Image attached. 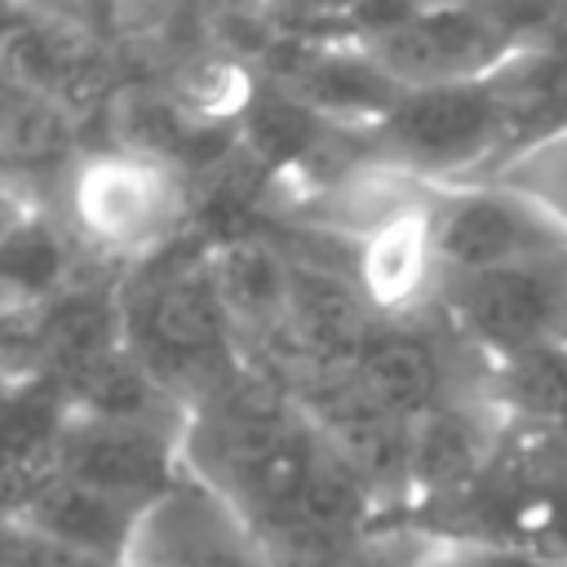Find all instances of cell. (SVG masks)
<instances>
[{"instance_id":"cell-1","label":"cell","mask_w":567,"mask_h":567,"mask_svg":"<svg viewBox=\"0 0 567 567\" xmlns=\"http://www.w3.org/2000/svg\"><path fill=\"white\" fill-rule=\"evenodd\" d=\"M49 213L84 261L128 275L195 235V182L146 155L89 146L53 182Z\"/></svg>"},{"instance_id":"cell-2","label":"cell","mask_w":567,"mask_h":567,"mask_svg":"<svg viewBox=\"0 0 567 567\" xmlns=\"http://www.w3.org/2000/svg\"><path fill=\"white\" fill-rule=\"evenodd\" d=\"M120 297L128 350L151 363L186 408L208 399L239 368L235 323L213 284L204 235L128 270Z\"/></svg>"},{"instance_id":"cell-3","label":"cell","mask_w":567,"mask_h":567,"mask_svg":"<svg viewBox=\"0 0 567 567\" xmlns=\"http://www.w3.org/2000/svg\"><path fill=\"white\" fill-rule=\"evenodd\" d=\"M540 22L545 13L518 18L478 4H439V9L408 4L381 13L354 9V40L394 84L416 93V89L492 80L536 40Z\"/></svg>"},{"instance_id":"cell-4","label":"cell","mask_w":567,"mask_h":567,"mask_svg":"<svg viewBox=\"0 0 567 567\" xmlns=\"http://www.w3.org/2000/svg\"><path fill=\"white\" fill-rule=\"evenodd\" d=\"M514 146H518V124L496 80L416 89L372 133V151L408 164L439 190L483 182L492 164Z\"/></svg>"},{"instance_id":"cell-5","label":"cell","mask_w":567,"mask_h":567,"mask_svg":"<svg viewBox=\"0 0 567 567\" xmlns=\"http://www.w3.org/2000/svg\"><path fill=\"white\" fill-rule=\"evenodd\" d=\"M425 319L474 363H501L567 337V257L478 275H443Z\"/></svg>"},{"instance_id":"cell-6","label":"cell","mask_w":567,"mask_h":567,"mask_svg":"<svg viewBox=\"0 0 567 567\" xmlns=\"http://www.w3.org/2000/svg\"><path fill=\"white\" fill-rule=\"evenodd\" d=\"M257 75L284 97H292L301 111L323 120L328 128L359 133V137H372L408 97V89L394 84L354 35L323 40V44L279 40L257 66Z\"/></svg>"},{"instance_id":"cell-7","label":"cell","mask_w":567,"mask_h":567,"mask_svg":"<svg viewBox=\"0 0 567 567\" xmlns=\"http://www.w3.org/2000/svg\"><path fill=\"white\" fill-rule=\"evenodd\" d=\"M120 567H275L248 518L208 483L182 474L151 501L124 545Z\"/></svg>"},{"instance_id":"cell-8","label":"cell","mask_w":567,"mask_h":567,"mask_svg":"<svg viewBox=\"0 0 567 567\" xmlns=\"http://www.w3.org/2000/svg\"><path fill=\"white\" fill-rule=\"evenodd\" d=\"M434 248L443 275H478L567 257V239L540 213L487 182L443 190L434 213Z\"/></svg>"},{"instance_id":"cell-9","label":"cell","mask_w":567,"mask_h":567,"mask_svg":"<svg viewBox=\"0 0 567 567\" xmlns=\"http://www.w3.org/2000/svg\"><path fill=\"white\" fill-rule=\"evenodd\" d=\"M53 474L115 496L124 505L146 509L159 501L182 474V434L159 425H115V421H84L66 412Z\"/></svg>"},{"instance_id":"cell-10","label":"cell","mask_w":567,"mask_h":567,"mask_svg":"<svg viewBox=\"0 0 567 567\" xmlns=\"http://www.w3.org/2000/svg\"><path fill=\"white\" fill-rule=\"evenodd\" d=\"M461 359L465 354L430 319L381 323L346 381L377 412H385L403 425H416L474 381V372H465Z\"/></svg>"},{"instance_id":"cell-11","label":"cell","mask_w":567,"mask_h":567,"mask_svg":"<svg viewBox=\"0 0 567 567\" xmlns=\"http://www.w3.org/2000/svg\"><path fill=\"white\" fill-rule=\"evenodd\" d=\"M97 128L106 137L97 146H115V151L168 164L182 177H190L195 186L204 177H213L239 151V128H217V124L195 120L155 80H124L106 97V106L97 115Z\"/></svg>"},{"instance_id":"cell-12","label":"cell","mask_w":567,"mask_h":567,"mask_svg":"<svg viewBox=\"0 0 567 567\" xmlns=\"http://www.w3.org/2000/svg\"><path fill=\"white\" fill-rule=\"evenodd\" d=\"M208 270L235 323L239 354L252 359L270 350L288 323V297H292L288 244L270 235L266 226L248 235H230V239H208Z\"/></svg>"},{"instance_id":"cell-13","label":"cell","mask_w":567,"mask_h":567,"mask_svg":"<svg viewBox=\"0 0 567 567\" xmlns=\"http://www.w3.org/2000/svg\"><path fill=\"white\" fill-rule=\"evenodd\" d=\"M434 213L439 204L408 213L354 248V284L381 323L425 319L443 288V266L434 248Z\"/></svg>"},{"instance_id":"cell-14","label":"cell","mask_w":567,"mask_h":567,"mask_svg":"<svg viewBox=\"0 0 567 567\" xmlns=\"http://www.w3.org/2000/svg\"><path fill=\"white\" fill-rule=\"evenodd\" d=\"M71 416L84 421H115V425H159V430H186L190 408L164 385V377L142 363L128 346L115 354L89 363L71 381L58 385Z\"/></svg>"},{"instance_id":"cell-15","label":"cell","mask_w":567,"mask_h":567,"mask_svg":"<svg viewBox=\"0 0 567 567\" xmlns=\"http://www.w3.org/2000/svg\"><path fill=\"white\" fill-rule=\"evenodd\" d=\"M137 505H124L115 496H102L93 487H80L62 474H49L40 478L13 509L9 518H18L22 527L58 540V545H71L80 554H93V558H106V563H120L124 558V545L133 536V523H137Z\"/></svg>"},{"instance_id":"cell-16","label":"cell","mask_w":567,"mask_h":567,"mask_svg":"<svg viewBox=\"0 0 567 567\" xmlns=\"http://www.w3.org/2000/svg\"><path fill=\"white\" fill-rule=\"evenodd\" d=\"M84 137V124L31 93V89H18L13 80L0 75V168L22 177V182H44V177H62L89 146L80 142Z\"/></svg>"},{"instance_id":"cell-17","label":"cell","mask_w":567,"mask_h":567,"mask_svg":"<svg viewBox=\"0 0 567 567\" xmlns=\"http://www.w3.org/2000/svg\"><path fill=\"white\" fill-rule=\"evenodd\" d=\"M483 182L523 199L532 213H540L567 239V124H554V128L518 142L514 151H505Z\"/></svg>"},{"instance_id":"cell-18","label":"cell","mask_w":567,"mask_h":567,"mask_svg":"<svg viewBox=\"0 0 567 567\" xmlns=\"http://www.w3.org/2000/svg\"><path fill=\"white\" fill-rule=\"evenodd\" d=\"M0 381L13 390L53 381V328L44 297L0 301Z\"/></svg>"},{"instance_id":"cell-19","label":"cell","mask_w":567,"mask_h":567,"mask_svg":"<svg viewBox=\"0 0 567 567\" xmlns=\"http://www.w3.org/2000/svg\"><path fill=\"white\" fill-rule=\"evenodd\" d=\"M412 567H567V549L496 540V536H456L416 523Z\"/></svg>"},{"instance_id":"cell-20","label":"cell","mask_w":567,"mask_h":567,"mask_svg":"<svg viewBox=\"0 0 567 567\" xmlns=\"http://www.w3.org/2000/svg\"><path fill=\"white\" fill-rule=\"evenodd\" d=\"M0 567H120V563L80 554L71 545H58V540L22 527L18 518L0 514Z\"/></svg>"},{"instance_id":"cell-21","label":"cell","mask_w":567,"mask_h":567,"mask_svg":"<svg viewBox=\"0 0 567 567\" xmlns=\"http://www.w3.org/2000/svg\"><path fill=\"white\" fill-rule=\"evenodd\" d=\"M44 213H49V199L40 195V186L0 168V248L13 244L27 226H35Z\"/></svg>"},{"instance_id":"cell-22","label":"cell","mask_w":567,"mask_h":567,"mask_svg":"<svg viewBox=\"0 0 567 567\" xmlns=\"http://www.w3.org/2000/svg\"><path fill=\"white\" fill-rule=\"evenodd\" d=\"M13 394H18V390H13V385H4V381H0V408H4V403H9V399H13Z\"/></svg>"},{"instance_id":"cell-23","label":"cell","mask_w":567,"mask_h":567,"mask_svg":"<svg viewBox=\"0 0 567 567\" xmlns=\"http://www.w3.org/2000/svg\"><path fill=\"white\" fill-rule=\"evenodd\" d=\"M0 514H4V509H0Z\"/></svg>"}]
</instances>
